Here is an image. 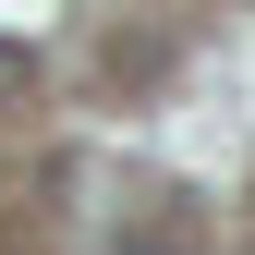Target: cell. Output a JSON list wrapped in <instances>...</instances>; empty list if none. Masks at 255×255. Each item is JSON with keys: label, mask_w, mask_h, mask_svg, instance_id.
<instances>
[{"label": "cell", "mask_w": 255, "mask_h": 255, "mask_svg": "<svg viewBox=\"0 0 255 255\" xmlns=\"http://www.w3.org/2000/svg\"><path fill=\"white\" fill-rule=\"evenodd\" d=\"M24 85H37V49H24V37H0V98H24Z\"/></svg>", "instance_id": "1"}]
</instances>
